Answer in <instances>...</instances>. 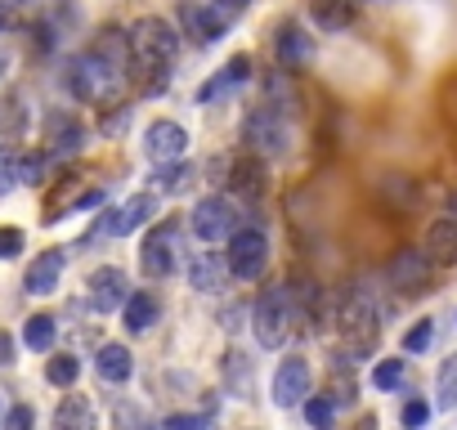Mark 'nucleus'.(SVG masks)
Wrapping results in <instances>:
<instances>
[{
  "mask_svg": "<svg viewBox=\"0 0 457 430\" xmlns=\"http://www.w3.org/2000/svg\"><path fill=\"white\" fill-rule=\"evenodd\" d=\"M220 372H224V390L234 394V399H247V394H252V363H247L238 350H228V354H224Z\"/></svg>",
  "mask_w": 457,
  "mask_h": 430,
  "instance_id": "nucleus-24",
  "label": "nucleus"
},
{
  "mask_svg": "<svg viewBox=\"0 0 457 430\" xmlns=\"http://www.w3.org/2000/svg\"><path fill=\"white\" fill-rule=\"evenodd\" d=\"M162 430H206V417L202 412H170L162 421Z\"/></svg>",
  "mask_w": 457,
  "mask_h": 430,
  "instance_id": "nucleus-36",
  "label": "nucleus"
},
{
  "mask_svg": "<svg viewBox=\"0 0 457 430\" xmlns=\"http://www.w3.org/2000/svg\"><path fill=\"white\" fill-rule=\"evenodd\" d=\"M19 184H23V161L14 153H0V197L14 193Z\"/></svg>",
  "mask_w": 457,
  "mask_h": 430,
  "instance_id": "nucleus-32",
  "label": "nucleus"
},
{
  "mask_svg": "<svg viewBox=\"0 0 457 430\" xmlns=\"http://www.w3.org/2000/svg\"><path fill=\"white\" fill-rule=\"evenodd\" d=\"M153 211H157V197H153V193H135L121 211H108V220H99V234L126 238V234H135L139 225L153 220Z\"/></svg>",
  "mask_w": 457,
  "mask_h": 430,
  "instance_id": "nucleus-11",
  "label": "nucleus"
},
{
  "mask_svg": "<svg viewBox=\"0 0 457 430\" xmlns=\"http://www.w3.org/2000/svg\"><path fill=\"white\" fill-rule=\"evenodd\" d=\"M63 265H68L63 247L41 252V256L28 265V274H23V292H28V296H50V292L59 287V278H63Z\"/></svg>",
  "mask_w": 457,
  "mask_h": 430,
  "instance_id": "nucleus-12",
  "label": "nucleus"
},
{
  "mask_svg": "<svg viewBox=\"0 0 457 430\" xmlns=\"http://www.w3.org/2000/svg\"><path fill=\"white\" fill-rule=\"evenodd\" d=\"M188 283L197 287V292H224V283H228V265H224V256L220 252H193L188 256Z\"/></svg>",
  "mask_w": 457,
  "mask_h": 430,
  "instance_id": "nucleus-15",
  "label": "nucleus"
},
{
  "mask_svg": "<svg viewBox=\"0 0 457 430\" xmlns=\"http://www.w3.org/2000/svg\"><path fill=\"white\" fill-rule=\"evenodd\" d=\"M206 5H215V10H220L228 23H234L238 14H247V10H252V0H206Z\"/></svg>",
  "mask_w": 457,
  "mask_h": 430,
  "instance_id": "nucleus-38",
  "label": "nucleus"
},
{
  "mask_svg": "<svg viewBox=\"0 0 457 430\" xmlns=\"http://www.w3.org/2000/svg\"><path fill=\"white\" fill-rule=\"evenodd\" d=\"M252 77V54H238V59H228L202 90H197V103H211V99H220V95H228V90H238L243 81Z\"/></svg>",
  "mask_w": 457,
  "mask_h": 430,
  "instance_id": "nucleus-16",
  "label": "nucleus"
},
{
  "mask_svg": "<svg viewBox=\"0 0 457 430\" xmlns=\"http://www.w3.org/2000/svg\"><path fill=\"white\" fill-rule=\"evenodd\" d=\"M252 332L265 350H283L287 332H292V287H265L256 296V310H252Z\"/></svg>",
  "mask_w": 457,
  "mask_h": 430,
  "instance_id": "nucleus-5",
  "label": "nucleus"
},
{
  "mask_svg": "<svg viewBox=\"0 0 457 430\" xmlns=\"http://www.w3.org/2000/svg\"><path fill=\"white\" fill-rule=\"evenodd\" d=\"M301 408H305V421L314 430H332V421H337V399L332 394H310Z\"/></svg>",
  "mask_w": 457,
  "mask_h": 430,
  "instance_id": "nucleus-27",
  "label": "nucleus"
},
{
  "mask_svg": "<svg viewBox=\"0 0 457 430\" xmlns=\"http://www.w3.org/2000/svg\"><path fill=\"white\" fill-rule=\"evenodd\" d=\"M310 363L301 359V354H287L283 363H278V372H274V403L278 408H301L305 399H310Z\"/></svg>",
  "mask_w": 457,
  "mask_h": 430,
  "instance_id": "nucleus-10",
  "label": "nucleus"
},
{
  "mask_svg": "<svg viewBox=\"0 0 457 430\" xmlns=\"http://www.w3.org/2000/svg\"><path fill=\"white\" fill-rule=\"evenodd\" d=\"M372 385L377 390H399L403 385V359H381L372 368Z\"/></svg>",
  "mask_w": 457,
  "mask_h": 430,
  "instance_id": "nucleus-31",
  "label": "nucleus"
},
{
  "mask_svg": "<svg viewBox=\"0 0 457 430\" xmlns=\"http://www.w3.org/2000/svg\"><path fill=\"white\" fill-rule=\"evenodd\" d=\"M274 50H278V59H283V63H305V59H310V50H314V41H310L296 23H283V28L274 32Z\"/></svg>",
  "mask_w": 457,
  "mask_h": 430,
  "instance_id": "nucleus-22",
  "label": "nucleus"
},
{
  "mask_svg": "<svg viewBox=\"0 0 457 430\" xmlns=\"http://www.w3.org/2000/svg\"><path fill=\"white\" fill-rule=\"evenodd\" d=\"M184 148H188V130H184L179 121L157 117V121H148V126H144V157H148V161H157V166L179 161V157H184Z\"/></svg>",
  "mask_w": 457,
  "mask_h": 430,
  "instance_id": "nucleus-9",
  "label": "nucleus"
},
{
  "mask_svg": "<svg viewBox=\"0 0 457 430\" xmlns=\"http://www.w3.org/2000/svg\"><path fill=\"white\" fill-rule=\"evenodd\" d=\"M188 175H193V170H188V161L179 157V161H166L153 179H157V188H162V193H179V188L188 184Z\"/></svg>",
  "mask_w": 457,
  "mask_h": 430,
  "instance_id": "nucleus-30",
  "label": "nucleus"
},
{
  "mask_svg": "<svg viewBox=\"0 0 457 430\" xmlns=\"http://www.w3.org/2000/svg\"><path fill=\"white\" fill-rule=\"evenodd\" d=\"M126 45H130V68L139 72H166L170 68V59H175V50H179V32L166 23V19H157V14H148V19H139L130 32H126Z\"/></svg>",
  "mask_w": 457,
  "mask_h": 430,
  "instance_id": "nucleus-2",
  "label": "nucleus"
},
{
  "mask_svg": "<svg viewBox=\"0 0 457 430\" xmlns=\"http://www.w3.org/2000/svg\"><path fill=\"white\" fill-rule=\"evenodd\" d=\"M23 252V234L19 229H0V260H19Z\"/></svg>",
  "mask_w": 457,
  "mask_h": 430,
  "instance_id": "nucleus-37",
  "label": "nucleus"
},
{
  "mask_svg": "<svg viewBox=\"0 0 457 430\" xmlns=\"http://www.w3.org/2000/svg\"><path fill=\"white\" fill-rule=\"evenodd\" d=\"M0 430H37V412H32V403H14V408H5V421H0Z\"/></svg>",
  "mask_w": 457,
  "mask_h": 430,
  "instance_id": "nucleus-34",
  "label": "nucleus"
},
{
  "mask_svg": "<svg viewBox=\"0 0 457 430\" xmlns=\"http://www.w3.org/2000/svg\"><path fill=\"white\" fill-rule=\"evenodd\" d=\"M54 336H59V323H54L50 314H32V318L23 323V345L37 350V354H46V350L54 345Z\"/></svg>",
  "mask_w": 457,
  "mask_h": 430,
  "instance_id": "nucleus-25",
  "label": "nucleus"
},
{
  "mask_svg": "<svg viewBox=\"0 0 457 430\" xmlns=\"http://www.w3.org/2000/svg\"><path fill=\"white\" fill-rule=\"evenodd\" d=\"M350 5H354V0H350Z\"/></svg>",
  "mask_w": 457,
  "mask_h": 430,
  "instance_id": "nucleus-45",
  "label": "nucleus"
},
{
  "mask_svg": "<svg viewBox=\"0 0 457 430\" xmlns=\"http://www.w3.org/2000/svg\"><path fill=\"white\" fill-rule=\"evenodd\" d=\"M10 23H14V10H5V5H0V32H5Z\"/></svg>",
  "mask_w": 457,
  "mask_h": 430,
  "instance_id": "nucleus-40",
  "label": "nucleus"
},
{
  "mask_svg": "<svg viewBox=\"0 0 457 430\" xmlns=\"http://www.w3.org/2000/svg\"><path fill=\"white\" fill-rule=\"evenodd\" d=\"M0 5H5V10H19V5H28V0H0Z\"/></svg>",
  "mask_w": 457,
  "mask_h": 430,
  "instance_id": "nucleus-42",
  "label": "nucleus"
},
{
  "mask_svg": "<svg viewBox=\"0 0 457 430\" xmlns=\"http://www.w3.org/2000/svg\"><path fill=\"white\" fill-rule=\"evenodd\" d=\"M390 283L399 287V292H426V283H430V260H426V252H412V247H403V252H395V260H390Z\"/></svg>",
  "mask_w": 457,
  "mask_h": 430,
  "instance_id": "nucleus-13",
  "label": "nucleus"
},
{
  "mask_svg": "<svg viewBox=\"0 0 457 430\" xmlns=\"http://www.w3.org/2000/svg\"><path fill=\"white\" fill-rule=\"evenodd\" d=\"M238 220H243L238 206L228 202V197H220V193H211V197H202V202L193 206V215H188V229H193V234L211 247V243H220V238L234 234V229H238Z\"/></svg>",
  "mask_w": 457,
  "mask_h": 430,
  "instance_id": "nucleus-6",
  "label": "nucleus"
},
{
  "mask_svg": "<svg viewBox=\"0 0 457 430\" xmlns=\"http://www.w3.org/2000/svg\"><path fill=\"white\" fill-rule=\"evenodd\" d=\"M426 260L430 265H457V220H435L426 229Z\"/></svg>",
  "mask_w": 457,
  "mask_h": 430,
  "instance_id": "nucleus-19",
  "label": "nucleus"
},
{
  "mask_svg": "<svg viewBox=\"0 0 457 430\" xmlns=\"http://www.w3.org/2000/svg\"><path fill=\"white\" fill-rule=\"evenodd\" d=\"M175 252H179V229L170 220H162L139 243V269L148 278H166V274H175Z\"/></svg>",
  "mask_w": 457,
  "mask_h": 430,
  "instance_id": "nucleus-7",
  "label": "nucleus"
},
{
  "mask_svg": "<svg viewBox=\"0 0 457 430\" xmlns=\"http://www.w3.org/2000/svg\"><path fill=\"white\" fill-rule=\"evenodd\" d=\"M126 81H130V72L117 59L99 54L95 45L86 54L68 59V68H63V90L72 99H81V103H108V99H117L126 90Z\"/></svg>",
  "mask_w": 457,
  "mask_h": 430,
  "instance_id": "nucleus-1",
  "label": "nucleus"
},
{
  "mask_svg": "<svg viewBox=\"0 0 457 430\" xmlns=\"http://www.w3.org/2000/svg\"><path fill=\"white\" fill-rule=\"evenodd\" d=\"M81 139H86V130H81L77 117H68V112H54V117H50V126H46V153H50V157L77 153Z\"/></svg>",
  "mask_w": 457,
  "mask_h": 430,
  "instance_id": "nucleus-17",
  "label": "nucleus"
},
{
  "mask_svg": "<svg viewBox=\"0 0 457 430\" xmlns=\"http://www.w3.org/2000/svg\"><path fill=\"white\" fill-rule=\"evenodd\" d=\"M310 19L319 32H345L354 23V5L350 0H310Z\"/></svg>",
  "mask_w": 457,
  "mask_h": 430,
  "instance_id": "nucleus-21",
  "label": "nucleus"
},
{
  "mask_svg": "<svg viewBox=\"0 0 457 430\" xmlns=\"http://www.w3.org/2000/svg\"><path fill=\"white\" fill-rule=\"evenodd\" d=\"M435 390H439V408H457V354H448L439 363V376H435Z\"/></svg>",
  "mask_w": 457,
  "mask_h": 430,
  "instance_id": "nucleus-28",
  "label": "nucleus"
},
{
  "mask_svg": "<svg viewBox=\"0 0 457 430\" xmlns=\"http://www.w3.org/2000/svg\"><path fill=\"white\" fill-rule=\"evenodd\" d=\"M0 421H5V399H0Z\"/></svg>",
  "mask_w": 457,
  "mask_h": 430,
  "instance_id": "nucleus-44",
  "label": "nucleus"
},
{
  "mask_svg": "<svg viewBox=\"0 0 457 430\" xmlns=\"http://www.w3.org/2000/svg\"><path fill=\"white\" fill-rule=\"evenodd\" d=\"M95 372H99V381H108V385H121V381H130V372H135V363H130V350H126V345H117V341H108V345L95 354Z\"/></svg>",
  "mask_w": 457,
  "mask_h": 430,
  "instance_id": "nucleus-20",
  "label": "nucleus"
},
{
  "mask_svg": "<svg viewBox=\"0 0 457 430\" xmlns=\"http://www.w3.org/2000/svg\"><path fill=\"white\" fill-rule=\"evenodd\" d=\"M5 72H10V54H5V50H0V77H5Z\"/></svg>",
  "mask_w": 457,
  "mask_h": 430,
  "instance_id": "nucleus-41",
  "label": "nucleus"
},
{
  "mask_svg": "<svg viewBox=\"0 0 457 430\" xmlns=\"http://www.w3.org/2000/svg\"><path fill=\"white\" fill-rule=\"evenodd\" d=\"M77 376H81V363H77L72 354H54V359L46 363V381H50V385H63V390H68Z\"/></svg>",
  "mask_w": 457,
  "mask_h": 430,
  "instance_id": "nucleus-29",
  "label": "nucleus"
},
{
  "mask_svg": "<svg viewBox=\"0 0 457 430\" xmlns=\"http://www.w3.org/2000/svg\"><path fill=\"white\" fill-rule=\"evenodd\" d=\"M126 296H130V287H126V274H121V269L104 265V269H95V274H90V305H95L99 314L121 310V305H126Z\"/></svg>",
  "mask_w": 457,
  "mask_h": 430,
  "instance_id": "nucleus-14",
  "label": "nucleus"
},
{
  "mask_svg": "<svg viewBox=\"0 0 457 430\" xmlns=\"http://www.w3.org/2000/svg\"><path fill=\"white\" fill-rule=\"evenodd\" d=\"M399 421H403L408 430H421V426L430 421V403H426V399H408L403 412H399Z\"/></svg>",
  "mask_w": 457,
  "mask_h": 430,
  "instance_id": "nucleus-35",
  "label": "nucleus"
},
{
  "mask_svg": "<svg viewBox=\"0 0 457 430\" xmlns=\"http://www.w3.org/2000/svg\"><path fill=\"white\" fill-rule=\"evenodd\" d=\"M0 363H14V341H10V332H0Z\"/></svg>",
  "mask_w": 457,
  "mask_h": 430,
  "instance_id": "nucleus-39",
  "label": "nucleus"
},
{
  "mask_svg": "<svg viewBox=\"0 0 457 430\" xmlns=\"http://www.w3.org/2000/svg\"><path fill=\"white\" fill-rule=\"evenodd\" d=\"M54 430H95V408L81 394H68L54 408Z\"/></svg>",
  "mask_w": 457,
  "mask_h": 430,
  "instance_id": "nucleus-23",
  "label": "nucleus"
},
{
  "mask_svg": "<svg viewBox=\"0 0 457 430\" xmlns=\"http://www.w3.org/2000/svg\"><path fill=\"white\" fill-rule=\"evenodd\" d=\"M179 28H184V37H193L197 45H215L234 23H228L215 5H206V0H179Z\"/></svg>",
  "mask_w": 457,
  "mask_h": 430,
  "instance_id": "nucleus-8",
  "label": "nucleus"
},
{
  "mask_svg": "<svg viewBox=\"0 0 457 430\" xmlns=\"http://www.w3.org/2000/svg\"><path fill=\"white\" fill-rule=\"evenodd\" d=\"M157 318H162V301H157L153 292H130V296H126V305H121V327H126L130 336L148 332Z\"/></svg>",
  "mask_w": 457,
  "mask_h": 430,
  "instance_id": "nucleus-18",
  "label": "nucleus"
},
{
  "mask_svg": "<svg viewBox=\"0 0 457 430\" xmlns=\"http://www.w3.org/2000/svg\"><path fill=\"white\" fill-rule=\"evenodd\" d=\"M243 144H247V153H256V157H287V148H292V126H287V117H283L274 103H261V108H252V112L243 117Z\"/></svg>",
  "mask_w": 457,
  "mask_h": 430,
  "instance_id": "nucleus-4",
  "label": "nucleus"
},
{
  "mask_svg": "<svg viewBox=\"0 0 457 430\" xmlns=\"http://www.w3.org/2000/svg\"><path fill=\"white\" fill-rule=\"evenodd\" d=\"M448 215H457V188H453V197H448Z\"/></svg>",
  "mask_w": 457,
  "mask_h": 430,
  "instance_id": "nucleus-43",
  "label": "nucleus"
},
{
  "mask_svg": "<svg viewBox=\"0 0 457 430\" xmlns=\"http://www.w3.org/2000/svg\"><path fill=\"white\" fill-rule=\"evenodd\" d=\"M228 184H234V193L238 197H261L265 193V166L261 161H243V166H234V179H228Z\"/></svg>",
  "mask_w": 457,
  "mask_h": 430,
  "instance_id": "nucleus-26",
  "label": "nucleus"
},
{
  "mask_svg": "<svg viewBox=\"0 0 457 430\" xmlns=\"http://www.w3.org/2000/svg\"><path fill=\"white\" fill-rule=\"evenodd\" d=\"M430 341H435V327H430V318H421V323H412V327L403 332V350H408V354H421V350H430Z\"/></svg>",
  "mask_w": 457,
  "mask_h": 430,
  "instance_id": "nucleus-33",
  "label": "nucleus"
},
{
  "mask_svg": "<svg viewBox=\"0 0 457 430\" xmlns=\"http://www.w3.org/2000/svg\"><path fill=\"white\" fill-rule=\"evenodd\" d=\"M228 278H243V283H261L270 269V238L261 225H238L228 234V252H224Z\"/></svg>",
  "mask_w": 457,
  "mask_h": 430,
  "instance_id": "nucleus-3",
  "label": "nucleus"
}]
</instances>
